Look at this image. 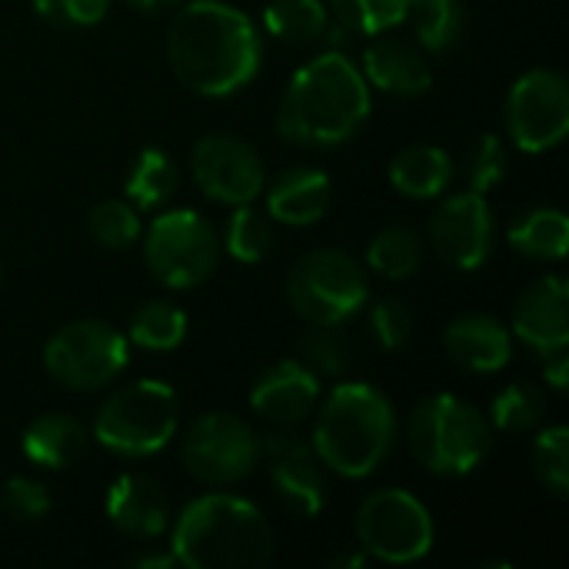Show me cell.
<instances>
[{
    "label": "cell",
    "instance_id": "obj_1",
    "mask_svg": "<svg viewBox=\"0 0 569 569\" xmlns=\"http://www.w3.org/2000/svg\"><path fill=\"white\" fill-rule=\"evenodd\" d=\"M167 60L177 80L200 97H230L263 63L257 23L223 0L180 3L167 30Z\"/></svg>",
    "mask_w": 569,
    "mask_h": 569
},
{
    "label": "cell",
    "instance_id": "obj_2",
    "mask_svg": "<svg viewBox=\"0 0 569 569\" xmlns=\"http://www.w3.org/2000/svg\"><path fill=\"white\" fill-rule=\"evenodd\" d=\"M370 83L343 50L303 63L277 107V133L293 147H340L370 117Z\"/></svg>",
    "mask_w": 569,
    "mask_h": 569
},
{
    "label": "cell",
    "instance_id": "obj_3",
    "mask_svg": "<svg viewBox=\"0 0 569 569\" xmlns=\"http://www.w3.org/2000/svg\"><path fill=\"white\" fill-rule=\"evenodd\" d=\"M170 550L187 569H263L277 543L257 503L233 493H207L177 517Z\"/></svg>",
    "mask_w": 569,
    "mask_h": 569
},
{
    "label": "cell",
    "instance_id": "obj_4",
    "mask_svg": "<svg viewBox=\"0 0 569 569\" xmlns=\"http://www.w3.org/2000/svg\"><path fill=\"white\" fill-rule=\"evenodd\" d=\"M313 453L320 463L343 477L363 480L380 470L397 440V410L370 383H337L317 403Z\"/></svg>",
    "mask_w": 569,
    "mask_h": 569
},
{
    "label": "cell",
    "instance_id": "obj_5",
    "mask_svg": "<svg viewBox=\"0 0 569 569\" xmlns=\"http://www.w3.org/2000/svg\"><path fill=\"white\" fill-rule=\"evenodd\" d=\"M413 460L437 477H467L493 450V423L470 400L453 393L427 397L407 423Z\"/></svg>",
    "mask_w": 569,
    "mask_h": 569
},
{
    "label": "cell",
    "instance_id": "obj_6",
    "mask_svg": "<svg viewBox=\"0 0 569 569\" xmlns=\"http://www.w3.org/2000/svg\"><path fill=\"white\" fill-rule=\"evenodd\" d=\"M180 423V403L163 380H133L110 393L93 417V440L127 460L160 453Z\"/></svg>",
    "mask_w": 569,
    "mask_h": 569
},
{
    "label": "cell",
    "instance_id": "obj_7",
    "mask_svg": "<svg viewBox=\"0 0 569 569\" xmlns=\"http://www.w3.org/2000/svg\"><path fill=\"white\" fill-rule=\"evenodd\" d=\"M290 310L313 327H343L370 300V283L357 257L343 250H313L287 277Z\"/></svg>",
    "mask_w": 569,
    "mask_h": 569
},
{
    "label": "cell",
    "instance_id": "obj_8",
    "mask_svg": "<svg viewBox=\"0 0 569 569\" xmlns=\"http://www.w3.org/2000/svg\"><path fill=\"white\" fill-rule=\"evenodd\" d=\"M143 260L157 283L170 290H193L213 277L220 237L197 210H167L147 227Z\"/></svg>",
    "mask_w": 569,
    "mask_h": 569
},
{
    "label": "cell",
    "instance_id": "obj_9",
    "mask_svg": "<svg viewBox=\"0 0 569 569\" xmlns=\"http://www.w3.org/2000/svg\"><path fill=\"white\" fill-rule=\"evenodd\" d=\"M130 363V340L103 320H73L43 347V367L63 390H100Z\"/></svg>",
    "mask_w": 569,
    "mask_h": 569
},
{
    "label": "cell",
    "instance_id": "obj_10",
    "mask_svg": "<svg viewBox=\"0 0 569 569\" xmlns=\"http://www.w3.org/2000/svg\"><path fill=\"white\" fill-rule=\"evenodd\" d=\"M183 470L203 487H233L260 463V433L237 413H203L180 440Z\"/></svg>",
    "mask_w": 569,
    "mask_h": 569
},
{
    "label": "cell",
    "instance_id": "obj_11",
    "mask_svg": "<svg viewBox=\"0 0 569 569\" xmlns=\"http://www.w3.org/2000/svg\"><path fill=\"white\" fill-rule=\"evenodd\" d=\"M357 540L377 563H420L433 550V517L407 490H377L357 510Z\"/></svg>",
    "mask_w": 569,
    "mask_h": 569
},
{
    "label": "cell",
    "instance_id": "obj_12",
    "mask_svg": "<svg viewBox=\"0 0 569 569\" xmlns=\"http://www.w3.org/2000/svg\"><path fill=\"white\" fill-rule=\"evenodd\" d=\"M503 123L523 153H547L560 147L569 133L567 77L547 67L517 77L503 103Z\"/></svg>",
    "mask_w": 569,
    "mask_h": 569
},
{
    "label": "cell",
    "instance_id": "obj_13",
    "mask_svg": "<svg viewBox=\"0 0 569 569\" xmlns=\"http://www.w3.org/2000/svg\"><path fill=\"white\" fill-rule=\"evenodd\" d=\"M260 460L270 470L277 507L287 517L310 520L327 507V467L297 427H273V433L260 437Z\"/></svg>",
    "mask_w": 569,
    "mask_h": 569
},
{
    "label": "cell",
    "instance_id": "obj_14",
    "mask_svg": "<svg viewBox=\"0 0 569 569\" xmlns=\"http://www.w3.org/2000/svg\"><path fill=\"white\" fill-rule=\"evenodd\" d=\"M193 183L217 203H253L263 193L267 170L257 147L237 133H207L190 153Z\"/></svg>",
    "mask_w": 569,
    "mask_h": 569
},
{
    "label": "cell",
    "instance_id": "obj_15",
    "mask_svg": "<svg viewBox=\"0 0 569 569\" xmlns=\"http://www.w3.org/2000/svg\"><path fill=\"white\" fill-rule=\"evenodd\" d=\"M497 240V220L483 193L463 190L447 197L430 217V243L453 270H480Z\"/></svg>",
    "mask_w": 569,
    "mask_h": 569
},
{
    "label": "cell",
    "instance_id": "obj_16",
    "mask_svg": "<svg viewBox=\"0 0 569 569\" xmlns=\"http://www.w3.org/2000/svg\"><path fill=\"white\" fill-rule=\"evenodd\" d=\"M520 343L540 357L569 343V283L563 273H547L533 280L513 307V327Z\"/></svg>",
    "mask_w": 569,
    "mask_h": 569
},
{
    "label": "cell",
    "instance_id": "obj_17",
    "mask_svg": "<svg viewBox=\"0 0 569 569\" xmlns=\"http://www.w3.org/2000/svg\"><path fill=\"white\" fill-rule=\"evenodd\" d=\"M320 403V380L300 360H280L267 367L253 390L250 410L273 427H300Z\"/></svg>",
    "mask_w": 569,
    "mask_h": 569
},
{
    "label": "cell",
    "instance_id": "obj_18",
    "mask_svg": "<svg viewBox=\"0 0 569 569\" xmlns=\"http://www.w3.org/2000/svg\"><path fill=\"white\" fill-rule=\"evenodd\" d=\"M107 520L130 540H160L170 527V497L147 473H123L107 490Z\"/></svg>",
    "mask_w": 569,
    "mask_h": 569
},
{
    "label": "cell",
    "instance_id": "obj_19",
    "mask_svg": "<svg viewBox=\"0 0 569 569\" xmlns=\"http://www.w3.org/2000/svg\"><path fill=\"white\" fill-rule=\"evenodd\" d=\"M363 80L390 97H423L433 83V67L420 43L377 33L363 50Z\"/></svg>",
    "mask_w": 569,
    "mask_h": 569
},
{
    "label": "cell",
    "instance_id": "obj_20",
    "mask_svg": "<svg viewBox=\"0 0 569 569\" xmlns=\"http://www.w3.org/2000/svg\"><path fill=\"white\" fill-rule=\"evenodd\" d=\"M443 350L467 373H497L513 357V333L490 313H463L443 330Z\"/></svg>",
    "mask_w": 569,
    "mask_h": 569
},
{
    "label": "cell",
    "instance_id": "obj_21",
    "mask_svg": "<svg viewBox=\"0 0 569 569\" xmlns=\"http://www.w3.org/2000/svg\"><path fill=\"white\" fill-rule=\"evenodd\" d=\"M267 213L283 227H313L330 210L333 183L317 167H290L273 183H263Z\"/></svg>",
    "mask_w": 569,
    "mask_h": 569
},
{
    "label": "cell",
    "instance_id": "obj_22",
    "mask_svg": "<svg viewBox=\"0 0 569 569\" xmlns=\"http://www.w3.org/2000/svg\"><path fill=\"white\" fill-rule=\"evenodd\" d=\"M90 433L80 420L67 413H43L27 423L20 437V450L33 467L43 470H67L87 453Z\"/></svg>",
    "mask_w": 569,
    "mask_h": 569
},
{
    "label": "cell",
    "instance_id": "obj_23",
    "mask_svg": "<svg viewBox=\"0 0 569 569\" xmlns=\"http://www.w3.org/2000/svg\"><path fill=\"white\" fill-rule=\"evenodd\" d=\"M453 180V157L433 143H410L390 160V183L410 200H433Z\"/></svg>",
    "mask_w": 569,
    "mask_h": 569
},
{
    "label": "cell",
    "instance_id": "obj_24",
    "mask_svg": "<svg viewBox=\"0 0 569 569\" xmlns=\"http://www.w3.org/2000/svg\"><path fill=\"white\" fill-rule=\"evenodd\" d=\"M510 247L527 260L557 263L569 250V220L557 207H527L507 227Z\"/></svg>",
    "mask_w": 569,
    "mask_h": 569
},
{
    "label": "cell",
    "instance_id": "obj_25",
    "mask_svg": "<svg viewBox=\"0 0 569 569\" xmlns=\"http://www.w3.org/2000/svg\"><path fill=\"white\" fill-rule=\"evenodd\" d=\"M547 413H550V393L533 380H517L503 387L490 403V423L500 433H533L543 427Z\"/></svg>",
    "mask_w": 569,
    "mask_h": 569
},
{
    "label": "cell",
    "instance_id": "obj_26",
    "mask_svg": "<svg viewBox=\"0 0 569 569\" xmlns=\"http://www.w3.org/2000/svg\"><path fill=\"white\" fill-rule=\"evenodd\" d=\"M330 10L323 0H273L263 10V27L270 37L290 47H313L323 40Z\"/></svg>",
    "mask_w": 569,
    "mask_h": 569
},
{
    "label": "cell",
    "instance_id": "obj_27",
    "mask_svg": "<svg viewBox=\"0 0 569 569\" xmlns=\"http://www.w3.org/2000/svg\"><path fill=\"white\" fill-rule=\"evenodd\" d=\"M407 20L413 23L417 43L430 53H447L463 40L467 7L463 0H413Z\"/></svg>",
    "mask_w": 569,
    "mask_h": 569
},
{
    "label": "cell",
    "instance_id": "obj_28",
    "mask_svg": "<svg viewBox=\"0 0 569 569\" xmlns=\"http://www.w3.org/2000/svg\"><path fill=\"white\" fill-rule=\"evenodd\" d=\"M177 183H180V170H177L173 157L150 147V150H140L137 160L130 163L123 193L130 197L133 207L153 210V207H160L163 200H170L177 193Z\"/></svg>",
    "mask_w": 569,
    "mask_h": 569
},
{
    "label": "cell",
    "instance_id": "obj_29",
    "mask_svg": "<svg viewBox=\"0 0 569 569\" xmlns=\"http://www.w3.org/2000/svg\"><path fill=\"white\" fill-rule=\"evenodd\" d=\"M183 337H187V313L170 300H150L137 307L130 317V330H127L130 343L153 350V353L177 350Z\"/></svg>",
    "mask_w": 569,
    "mask_h": 569
},
{
    "label": "cell",
    "instance_id": "obj_30",
    "mask_svg": "<svg viewBox=\"0 0 569 569\" xmlns=\"http://www.w3.org/2000/svg\"><path fill=\"white\" fill-rule=\"evenodd\" d=\"M367 263L387 280H407L423 263V240L410 227H383L367 247Z\"/></svg>",
    "mask_w": 569,
    "mask_h": 569
},
{
    "label": "cell",
    "instance_id": "obj_31",
    "mask_svg": "<svg viewBox=\"0 0 569 569\" xmlns=\"http://www.w3.org/2000/svg\"><path fill=\"white\" fill-rule=\"evenodd\" d=\"M273 240H277V233H273L270 213L257 210L253 203L233 207V213H230V220H227L223 247H227V253H230L237 263H260V260H267Z\"/></svg>",
    "mask_w": 569,
    "mask_h": 569
},
{
    "label": "cell",
    "instance_id": "obj_32",
    "mask_svg": "<svg viewBox=\"0 0 569 569\" xmlns=\"http://www.w3.org/2000/svg\"><path fill=\"white\" fill-rule=\"evenodd\" d=\"M310 330L297 340V360L317 377H330V380H340L347 370H350V343L347 337L337 330V327H313L307 323Z\"/></svg>",
    "mask_w": 569,
    "mask_h": 569
},
{
    "label": "cell",
    "instance_id": "obj_33",
    "mask_svg": "<svg viewBox=\"0 0 569 569\" xmlns=\"http://www.w3.org/2000/svg\"><path fill=\"white\" fill-rule=\"evenodd\" d=\"M413 0H330L333 17L357 37H377L400 27Z\"/></svg>",
    "mask_w": 569,
    "mask_h": 569
},
{
    "label": "cell",
    "instance_id": "obj_34",
    "mask_svg": "<svg viewBox=\"0 0 569 569\" xmlns=\"http://www.w3.org/2000/svg\"><path fill=\"white\" fill-rule=\"evenodd\" d=\"M87 230L103 250H127L140 240L143 223L130 200H100L87 213Z\"/></svg>",
    "mask_w": 569,
    "mask_h": 569
},
{
    "label": "cell",
    "instance_id": "obj_35",
    "mask_svg": "<svg viewBox=\"0 0 569 569\" xmlns=\"http://www.w3.org/2000/svg\"><path fill=\"white\" fill-rule=\"evenodd\" d=\"M533 473L540 487L557 497H569V430L567 427H543L533 437Z\"/></svg>",
    "mask_w": 569,
    "mask_h": 569
},
{
    "label": "cell",
    "instance_id": "obj_36",
    "mask_svg": "<svg viewBox=\"0 0 569 569\" xmlns=\"http://www.w3.org/2000/svg\"><path fill=\"white\" fill-rule=\"evenodd\" d=\"M507 167H510V157H507L503 140L497 133H483V137L473 140V147L467 150V160H463L467 187L477 190V193H490L493 187L503 183Z\"/></svg>",
    "mask_w": 569,
    "mask_h": 569
},
{
    "label": "cell",
    "instance_id": "obj_37",
    "mask_svg": "<svg viewBox=\"0 0 569 569\" xmlns=\"http://www.w3.org/2000/svg\"><path fill=\"white\" fill-rule=\"evenodd\" d=\"M0 510L13 523H40L50 513V493L30 477H10L0 490Z\"/></svg>",
    "mask_w": 569,
    "mask_h": 569
},
{
    "label": "cell",
    "instance_id": "obj_38",
    "mask_svg": "<svg viewBox=\"0 0 569 569\" xmlns=\"http://www.w3.org/2000/svg\"><path fill=\"white\" fill-rule=\"evenodd\" d=\"M413 323H417V320H413L410 307H407L403 300H397V297H383V300H377L373 310H370L373 340H377L383 350H390V353H397V350H403V347L410 343Z\"/></svg>",
    "mask_w": 569,
    "mask_h": 569
},
{
    "label": "cell",
    "instance_id": "obj_39",
    "mask_svg": "<svg viewBox=\"0 0 569 569\" xmlns=\"http://www.w3.org/2000/svg\"><path fill=\"white\" fill-rule=\"evenodd\" d=\"M107 10L110 0H60V27H93Z\"/></svg>",
    "mask_w": 569,
    "mask_h": 569
},
{
    "label": "cell",
    "instance_id": "obj_40",
    "mask_svg": "<svg viewBox=\"0 0 569 569\" xmlns=\"http://www.w3.org/2000/svg\"><path fill=\"white\" fill-rule=\"evenodd\" d=\"M543 380L553 387V390H567L569 387V357H567V347H560V350H550V353H543Z\"/></svg>",
    "mask_w": 569,
    "mask_h": 569
},
{
    "label": "cell",
    "instance_id": "obj_41",
    "mask_svg": "<svg viewBox=\"0 0 569 569\" xmlns=\"http://www.w3.org/2000/svg\"><path fill=\"white\" fill-rule=\"evenodd\" d=\"M130 567H137V569H173V567H180V563H177L173 550H163V553H137V557H130Z\"/></svg>",
    "mask_w": 569,
    "mask_h": 569
},
{
    "label": "cell",
    "instance_id": "obj_42",
    "mask_svg": "<svg viewBox=\"0 0 569 569\" xmlns=\"http://www.w3.org/2000/svg\"><path fill=\"white\" fill-rule=\"evenodd\" d=\"M127 3L140 13H163V10H177L183 0H127Z\"/></svg>",
    "mask_w": 569,
    "mask_h": 569
},
{
    "label": "cell",
    "instance_id": "obj_43",
    "mask_svg": "<svg viewBox=\"0 0 569 569\" xmlns=\"http://www.w3.org/2000/svg\"><path fill=\"white\" fill-rule=\"evenodd\" d=\"M33 10H37V17H43L47 23L60 27V0H33Z\"/></svg>",
    "mask_w": 569,
    "mask_h": 569
},
{
    "label": "cell",
    "instance_id": "obj_44",
    "mask_svg": "<svg viewBox=\"0 0 569 569\" xmlns=\"http://www.w3.org/2000/svg\"><path fill=\"white\" fill-rule=\"evenodd\" d=\"M370 563V557L367 553H343V557H333L330 560V567L337 569V567H350V569H360V567H367Z\"/></svg>",
    "mask_w": 569,
    "mask_h": 569
},
{
    "label": "cell",
    "instance_id": "obj_45",
    "mask_svg": "<svg viewBox=\"0 0 569 569\" xmlns=\"http://www.w3.org/2000/svg\"><path fill=\"white\" fill-rule=\"evenodd\" d=\"M0 277H3V267H0Z\"/></svg>",
    "mask_w": 569,
    "mask_h": 569
}]
</instances>
